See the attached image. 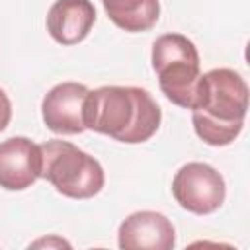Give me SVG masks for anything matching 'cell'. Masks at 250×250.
<instances>
[{"mask_svg": "<svg viewBox=\"0 0 250 250\" xmlns=\"http://www.w3.org/2000/svg\"><path fill=\"white\" fill-rule=\"evenodd\" d=\"M84 127L119 143L148 141L160 127L162 111L154 98L139 86H102L88 90L82 109Z\"/></svg>", "mask_w": 250, "mask_h": 250, "instance_id": "obj_1", "label": "cell"}, {"mask_svg": "<svg viewBox=\"0 0 250 250\" xmlns=\"http://www.w3.org/2000/svg\"><path fill=\"white\" fill-rule=\"evenodd\" d=\"M248 84L232 68H213L201 74L199 102L191 109L197 137L211 146L230 145L244 127Z\"/></svg>", "mask_w": 250, "mask_h": 250, "instance_id": "obj_2", "label": "cell"}, {"mask_svg": "<svg viewBox=\"0 0 250 250\" xmlns=\"http://www.w3.org/2000/svg\"><path fill=\"white\" fill-rule=\"evenodd\" d=\"M152 68L162 94L176 105L195 109L199 102V53L182 33H164L152 43Z\"/></svg>", "mask_w": 250, "mask_h": 250, "instance_id": "obj_3", "label": "cell"}, {"mask_svg": "<svg viewBox=\"0 0 250 250\" xmlns=\"http://www.w3.org/2000/svg\"><path fill=\"white\" fill-rule=\"evenodd\" d=\"M41 146V178H45L59 193L70 199H90L98 195L105 184L102 164L61 139L47 141Z\"/></svg>", "mask_w": 250, "mask_h": 250, "instance_id": "obj_4", "label": "cell"}, {"mask_svg": "<svg viewBox=\"0 0 250 250\" xmlns=\"http://www.w3.org/2000/svg\"><path fill=\"white\" fill-rule=\"evenodd\" d=\"M172 193L182 209L195 215H209L223 205L227 186L221 172L211 164L188 162L176 172Z\"/></svg>", "mask_w": 250, "mask_h": 250, "instance_id": "obj_5", "label": "cell"}, {"mask_svg": "<svg viewBox=\"0 0 250 250\" xmlns=\"http://www.w3.org/2000/svg\"><path fill=\"white\" fill-rule=\"evenodd\" d=\"M41 146L27 137H10L0 143V188L27 189L41 178Z\"/></svg>", "mask_w": 250, "mask_h": 250, "instance_id": "obj_6", "label": "cell"}, {"mask_svg": "<svg viewBox=\"0 0 250 250\" xmlns=\"http://www.w3.org/2000/svg\"><path fill=\"white\" fill-rule=\"evenodd\" d=\"M86 94L88 88L80 82H61L53 86L41 102V115L47 129L59 135H78L86 131L82 119Z\"/></svg>", "mask_w": 250, "mask_h": 250, "instance_id": "obj_7", "label": "cell"}, {"mask_svg": "<svg viewBox=\"0 0 250 250\" xmlns=\"http://www.w3.org/2000/svg\"><path fill=\"white\" fill-rule=\"evenodd\" d=\"M117 244L123 250H172L176 230L166 215L158 211H137L119 225Z\"/></svg>", "mask_w": 250, "mask_h": 250, "instance_id": "obj_8", "label": "cell"}, {"mask_svg": "<svg viewBox=\"0 0 250 250\" xmlns=\"http://www.w3.org/2000/svg\"><path fill=\"white\" fill-rule=\"evenodd\" d=\"M96 21L90 0H57L47 12V31L61 45H76L88 37Z\"/></svg>", "mask_w": 250, "mask_h": 250, "instance_id": "obj_9", "label": "cell"}, {"mask_svg": "<svg viewBox=\"0 0 250 250\" xmlns=\"http://www.w3.org/2000/svg\"><path fill=\"white\" fill-rule=\"evenodd\" d=\"M107 18L129 33L148 31L160 16L158 0H102Z\"/></svg>", "mask_w": 250, "mask_h": 250, "instance_id": "obj_10", "label": "cell"}, {"mask_svg": "<svg viewBox=\"0 0 250 250\" xmlns=\"http://www.w3.org/2000/svg\"><path fill=\"white\" fill-rule=\"evenodd\" d=\"M12 119V104H10V98L6 96V92L0 88V133L8 127Z\"/></svg>", "mask_w": 250, "mask_h": 250, "instance_id": "obj_11", "label": "cell"}, {"mask_svg": "<svg viewBox=\"0 0 250 250\" xmlns=\"http://www.w3.org/2000/svg\"><path fill=\"white\" fill-rule=\"evenodd\" d=\"M43 244H47V246H49V244H57V246H70L66 240H61V238H51V240H47V238H45V240H37V242H33V246H43Z\"/></svg>", "mask_w": 250, "mask_h": 250, "instance_id": "obj_12", "label": "cell"}]
</instances>
